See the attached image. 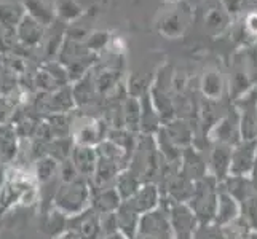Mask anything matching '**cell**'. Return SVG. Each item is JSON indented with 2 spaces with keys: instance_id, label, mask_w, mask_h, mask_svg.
Returning a JSON list of instances; mask_svg holds the SVG:
<instances>
[{
  "instance_id": "6da1fadb",
  "label": "cell",
  "mask_w": 257,
  "mask_h": 239,
  "mask_svg": "<svg viewBox=\"0 0 257 239\" xmlns=\"http://www.w3.org/2000/svg\"><path fill=\"white\" fill-rule=\"evenodd\" d=\"M243 32H244V35L257 37V13H249V15L244 18Z\"/></svg>"
},
{
  "instance_id": "7a4b0ae2",
  "label": "cell",
  "mask_w": 257,
  "mask_h": 239,
  "mask_svg": "<svg viewBox=\"0 0 257 239\" xmlns=\"http://www.w3.org/2000/svg\"><path fill=\"white\" fill-rule=\"evenodd\" d=\"M243 0H224V8L227 10L228 15H235L241 10Z\"/></svg>"
}]
</instances>
